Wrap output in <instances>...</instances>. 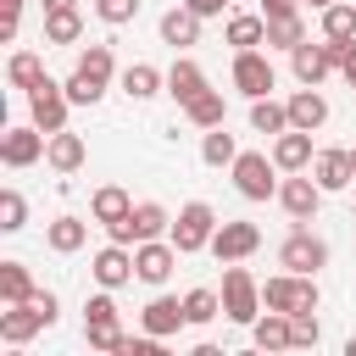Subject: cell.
Returning <instances> with one entry per match:
<instances>
[{
    "label": "cell",
    "mask_w": 356,
    "mask_h": 356,
    "mask_svg": "<svg viewBox=\"0 0 356 356\" xmlns=\"http://www.w3.org/2000/svg\"><path fill=\"white\" fill-rule=\"evenodd\" d=\"M111 72H117L111 44H89V50H78V67H72V78H67V100H72V106H95V100L106 95Z\"/></svg>",
    "instance_id": "1"
},
{
    "label": "cell",
    "mask_w": 356,
    "mask_h": 356,
    "mask_svg": "<svg viewBox=\"0 0 356 356\" xmlns=\"http://www.w3.org/2000/svg\"><path fill=\"white\" fill-rule=\"evenodd\" d=\"M261 312H267V306H261V284L250 278V267L228 261V273H222V317L239 323V328H250Z\"/></svg>",
    "instance_id": "2"
},
{
    "label": "cell",
    "mask_w": 356,
    "mask_h": 356,
    "mask_svg": "<svg viewBox=\"0 0 356 356\" xmlns=\"http://www.w3.org/2000/svg\"><path fill=\"white\" fill-rule=\"evenodd\" d=\"M228 172H234V189H239L245 200H278V184H284V178H278V161H273V156L239 150Z\"/></svg>",
    "instance_id": "3"
},
{
    "label": "cell",
    "mask_w": 356,
    "mask_h": 356,
    "mask_svg": "<svg viewBox=\"0 0 356 356\" xmlns=\"http://www.w3.org/2000/svg\"><path fill=\"white\" fill-rule=\"evenodd\" d=\"M106 234H111L117 245H139V239H161V234H172V217H167L161 200H139L128 217L106 222Z\"/></svg>",
    "instance_id": "4"
},
{
    "label": "cell",
    "mask_w": 356,
    "mask_h": 356,
    "mask_svg": "<svg viewBox=\"0 0 356 356\" xmlns=\"http://www.w3.org/2000/svg\"><path fill=\"white\" fill-rule=\"evenodd\" d=\"M211 234H217V211L206 200H189V206H178L167 239L178 245V256H195V250H211Z\"/></svg>",
    "instance_id": "5"
},
{
    "label": "cell",
    "mask_w": 356,
    "mask_h": 356,
    "mask_svg": "<svg viewBox=\"0 0 356 356\" xmlns=\"http://www.w3.org/2000/svg\"><path fill=\"white\" fill-rule=\"evenodd\" d=\"M67 111H72V100H67V83H56V78H39V83L28 89V122H33V128H44V134H61V128H67Z\"/></svg>",
    "instance_id": "6"
},
{
    "label": "cell",
    "mask_w": 356,
    "mask_h": 356,
    "mask_svg": "<svg viewBox=\"0 0 356 356\" xmlns=\"http://www.w3.org/2000/svg\"><path fill=\"white\" fill-rule=\"evenodd\" d=\"M83 339H89V350H117V345H122L111 289H100V295H89V300H83Z\"/></svg>",
    "instance_id": "7"
},
{
    "label": "cell",
    "mask_w": 356,
    "mask_h": 356,
    "mask_svg": "<svg viewBox=\"0 0 356 356\" xmlns=\"http://www.w3.org/2000/svg\"><path fill=\"white\" fill-rule=\"evenodd\" d=\"M278 267H289V273H312V278H317V273L328 267V239H317V234L300 222V228L278 245Z\"/></svg>",
    "instance_id": "8"
},
{
    "label": "cell",
    "mask_w": 356,
    "mask_h": 356,
    "mask_svg": "<svg viewBox=\"0 0 356 356\" xmlns=\"http://www.w3.org/2000/svg\"><path fill=\"white\" fill-rule=\"evenodd\" d=\"M273 83H278V72H273V61H267L261 50H234V89H239L245 100L273 95Z\"/></svg>",
    "instance_id": "9"
},
{
    "label": "cell",
    "mask_w": 356,
    "mask_h": 356,
    "mask_svg": "<svg viewBox=\"0 0 356 356\" xmlns=\"http://www.w3.org/2000/svg\"><path fill=\"white\" fill-rule=\"evenodd\" d=\"M44 150H50V134L33 128V122L0 134V161H6V167H33V161H44Z\"/></svg>",
    "instance_id": "10"
},
{
    "label": "cell",
    "mask_w": 356,
    "mask_h": 356,
    "mask_svg": "<svg viewBox=\"0 0 356 356\" xmlns=\"http://www.w3.org/2000/svg\"><path fill=\"white\" fill-rule=\"evenodd\" d=\"M278 206H284L295 222H312L317 206H323V184H317L312 172H284V184H278Z\"/></svg>",
    "instance_id": "11"
},
{
    "label": "cell",
    "mask_w": 356,
    "mask_h": 356,
    "mask_svg": "<svg viewBox=\"0 0 356 356\" xmlns=\"http://www.w3.org/2000/svg\"><path fill=\"white\" fill-rule=\"evenodd\" d=\"M261 250V228L256 222H217V234H211V256L228 267V261H245V256H256Z\"/></svg>",
    "instance_id": "12"
},
{
    "label": "cell",
    "mask_w": 356,
    "mask_h": 356,
    "mask_svg": "<svg viewBox=\"0 0 356 356\" xmlns=\"http://www.w3.org/2000/svg\"><path fill=\"white\" fill-rule=\"evenodd\" d=\"M172 267H178V245L172 239H139L134 245V278L139 284H167Z\"/></svg>",
    "instance_id": "13"
},
{
    "label": "cell",
    "mask_w": 356,
    "mask_h": 356,
    "mask_svg": "<svg viewBox=\"0 0 356 356\" xmlns=\"http://www.w3.org/2000/svg\"><path fill=\"white\" fill-rule=\"evenodd\" d=\"M89 273H95V284L100 289H122L128 278H134V245H106V250H95V261H89Z\"/></svg>",
    "instance_id": "14"
},
{
    "label": "cell",
    "mask_w": 356,
    "mask_h": 356,
    "mask_svg": "<svg viewBox=\"0 0 356 356\" xmlns=\"http://www.w3.org/2000/svg\"><path fill=\"white\" fill-rule=\"evenodd\" d=\"M184 323H189V312H184V300H178V295H156V300L139 312V328H145V334H156V339H172Z\"/></svg>",
    "instance_id": "15"
},
{
    "label": "cell",
    "mask_w": 356,
    "mask_h": 356,
    "mask_svg": "<svg viewBox=\"0 0 356 356\" xmlns=\"http://www.w3.org/2000/svg\"><path fill=\"white\" fill-rule=\"evenodd\" d=\"M284 106H289V128H306V134H317V128L328 122V100L317 95V83H300V89H295Z\"/></svg>",
    "instance_id": "16"
},
{
    "label": "cell",
    "mask_w": 356,
    "mask_h": 356,
    "mask_svg": "<svg viewBox=\"0 0 356 356\" xmlns=\"http://www.w3.org/2000/svg\"><path fill=\"white\" fill-rule=\"evenodd\" d=\"M312 134L306 128H284L278 139H273V161H278V172H306L312 167Z\"/></svg>",
    "instance_id": "17"
},
{
    "label": "cell",
    "mask_w": 356,
    "mask_h": 356,
    "mask_svg": "<svg viewBox=\"0 0 356 356\" xmlns=\"http://www.w3.org/2000/svg\"><path fill=\"white\" fill-rule=\"evenodd\" d=\"M317 184H323V195H339V189H350V150H317L312 156V167H306Z\"/></svg>",
    "instance_id": "18"
},
{
    "label": "cell",
    "mask_w": 356,
    "mask_h": 356,
    "mask_svg": "<svg viewBox=\"0 0 356 356\" xmlns=\"http://www.w3.org/2000/svg\"><path fill=\"white\" fill-rule=\"evenodd\" d=\"M39 328H50V323H44V312L28 306V300H17V306L0 312V339H6V345H28Z\"/></svg>",
    "instance_id": "19"
},
{
    "label": "cell",
    "mask_w": 356,
    "mask_h": 356,
    "mask_svg": "<svg viewBox=\"0 0 356 356\" xmlns=\"http://www.w3.org/2000/svg\"><path fill=\"white\" fill-rule=\"evenodd\" d=\"M200 22H206V17H195V11L178 0L172 11H161V44H172V50H189V44L200 39Z\"/></svg>",
    "instance_id": "20"
},
{
    "label": "cell",
    "mask_w": 356,
    "mask_h": 356,
    "mask_svg": "<svg viewBox=\"0 0 356 356\" xmlns=\"http://www.w3.org/2000/svg\"><path fill=\"white\" fill-rule=\"evenodd\" d=\"M211 83H206V72H200V61H189V56H178L172 67H167V95L178 100V106H189L195 95H206Z\"/></svg>",
    "instance_id": "21"
},
{
    "label": "cell",
    "mask_w": 356,
    "mask_h": 356,
    "mask_svg": "<svg viewBox=\"0 0 356 356\" xmlns=\"http://www.w3.org/2000/svg\"><path fill=\"white\" fill-rule=\"evenodd\" d=\"M117 83H122V95H128V100H150V95H161V89H167V72H156L150 61H128Z\"/></svg>",
    "instance_id": "22"
},
{
    "label": "cell",
    "mask_w": 356,
    "mask_h": 356,
    "mask_svg": "<svg viewBox=\"0 0 356 356\" xmlns=\"http://www.w3.org/2000/svg\"><path fill=\"white\" fill-rule=\"evenodd\" d=\"M78 39H83V11L78 6L44 11V44H78Z\"/></svg>",
    "instance_id": "23"
},
{
    "label": "cell",
    "mask_w": 356,
    "mask_h": 356,
    "mask_svg": "<svg viewBox=\"0 0 356 356\" xmlns=\"http://www.w3.org/2000/svg\"><path fill=\"white\" fill-rule=\"evenodd\" d=\"M134 211V200H128V189L122 184H100L95 195H89V217L106 228V222H117V217H128Z\"/></svg>",
    "instance_id": "24"
},
{
    "label": "cell",
    "mask_w": 356,
    "mask_h": 356,
    "mask_svg": "<svg viewBox=\"0 0 356 356\" xmlns=\"http://www.w3.org/2000/svg\"><path fill=\"white\" fill-rule=\"evenodd\" d=\"M250 339H256V350H295V339H289V312L256 317V323H250Z\"/></svg>",
    "instance_id": "25"
},
{
    "label": "cell",
    "mask_w": 356,
    "mask_h": 356,
    "mask_svg": "<svg viewBox=\"0 0 356 356\" xmlns=\"http://www.w3.org/2000/svg\"><path fill=\"white\" fill-rule=\"evenodd\" d=\"M83 156H89V145H83L78 134H67V128H61V134H50V150H44V161H50L56 172H78V167H83Z\"/></svg>",
    "instance_id": "26"
},
{
    "label": "cell",
    "mask_w": 356,
    "mask_h": 356,
    "mask_svg": "<svg viewBox=\"0 0 356 356\" xmlns=\"http://www.w3.org/2000/svg\"><path fill=\"white\" fill-rule=\"evenodd\" d=\"M222 33H228V44H234V50H256V44H267V17H250V11H234Z\"/></svg>",
    "instance_id": "27"
},
{
    "label": "cell",
    "mask_w": 356,
    "mask_h": 356,
    "mask_svg": "<svg viewBox=\"0 0 356 356\" xmlns=\"http://www.w3.org/2000/svg\"><path fill=\"white\" fill-rule=\"evenodd\" d=\"M83 239H89V222H78V217H56V222L44 228V245H50L56 256H72V250H83Z\"/></svg>",
    "instance_id": "28"
},
{
    "label": "cell",
    "mask_w": 356,
    "mask_h": 356,
    "mask_svg": "<svg viewBox=\"0 0 356 356\" xmlns=\"http://www.w3.org/2000/svg\"><path fill=\"white\" fill-rule=\"evenodd\" d=\"M250 128H256V134H267V139H278V134L289 128V106H278L273 95L250 100Z\"/></svg>",
    "instance_id": "29"
},
{
    "label": "cell",
    "mask_w": 356,
    "mask_h": 356,
    "mask_svg": "<svg viewBox=\"0 0 356 356\" xmlns=\"http://www.w3.org/2000/svg\"><path fill=\"white\" fill-rule=\"evenodd\" d=\"M184 117H189V128H200V134H206V128H222V117H228V111H222V95H217V89H206V95H195V100L184 106Z\"/></svg>",
    "instance_id": "30"
},
{
    "label": "cell",
    "mask_w": 356,
    "mask_h": 356,
    "mask_svg": "<svg viewBox=\"0 0 356 356\" xmlns=\"http://www.w3.org/2000/svg\"><path fill=\"white\" fill-rule=\"evenodd\" d=\"M184 312H189V328H206L211 317H222V289H189L184 295Z\"/></svg>",
    "instance_id": "31"
},
{
    "label": "cell",
    "mask_w": 356,
    "mask_h": 356,
    "mask_svg": "<svg viewBox=\"0 0 356 356\" xmlns=\"http://www.w3.org/2000/svg\"><path fill=\"white\" fill-rule=\"evenodd\" d=\"M300 39H306V22H300V11L267 17V44H273V50H295Z\"/></svg>",
    "instance_id": "32"
},
{
    "label": "cell",
    "mask_w": 356,
    "mask_h": 356,
    "mask_svg": "<svg viewBox=\"0 0 356 356\" xmlns=\"http://www.w3.org/2000/svg\"><path fill=\"white\" fill-rule=\"evenodd\" d=\"M234 156H239L234 134H228V128H206V139H200V161H206V167H234Z\"/></svg>",
    "instance_id": "33"
},
{
    "label": "cell",
    "mask_w": 356,
    "mask_h": 356,
    "mask_svg": "<svg viewBox=\"0 0 356 356\" xmlns=\"http://www.w3.org/2000/svg\"><path fill=\"white\" fill-rule=\"evenodd\" d=\"M28 295H33L28 267H22V261H0V300H6V306H17V300H28Z\"/></svg>",
    "instance_id": "34"
},
{
    "label": "cell",
    "mask_w": 356,
    "mask_h": 356,
    "mask_svg": "<svg viewBox=\"0 0 356 356\" xmlns=\"http://www.w3.org/2000/svg\"><path fill=\"white\" fill-rule=\"evenodd\" d=\"M6 78H11V89H33V83L44 78V61H39L33 50H17V56L6 61Z\"/></svg>",
    "instance_id": "35"
},
{
    "label": "cell",
    "mask_w": 356,
    "mask_h": 356,
    "mask_svg": "<svg viewBox=\"0 0 356 356\" xmlns=\"http://www.w3.org/2000/svg\"><path fill=\"white\" fill-rule=\"evenodd\" d=\"M323 33H328V39H356V6H350V0H334V6L323 11Z\"/></svg>",
    "instance_id": "36"
},
{
    "label": "cell",
    "mask_w": 356,
    "mask_h": 356,
    "mask_svg": "<svg viewBox=\"0 0 356 356\" xmlns=\"http://www.w3.org/2000/svg\"><path fill=\"white\" fill-rule=\"evenodd\" d=\"M0 228H6V234H22V228H28V200H22L17 189H0Z\"/></svg>",
    "instance_id": "37"
},
{
    "label": "cell",
    "mask_w": 356,
    "mask_h": 356,
    "mask_svg": "<svg viewBox=\"0 0 356 356\" xmlns=\"http://www.w3.org/2000/svg\"><path fill=\"white\" fill-rule=\"evenodd\" d=\"M289 339H295V350H312V345L323 339V323H317V312H289Z\"/></svg>",
    "instance_id": "38"
},
{
    "label": "cell",
    "mask_w": 356,
    "mask_h": 356,
    "mask_svg": "<svg viewBox=\"0 0 356 356\" xmlns=\"http://www.w3.org/2000/svg\"><path fill=\"white\" fill-rule=\"evenodd\" d=\"M139 6H145V0H95V17L111 22V28H122V22L139 17Z\"/></svg>",
    "instance_id": "39"
},
{
    "label": "cell",
    "mask_w": 356,
    "mask_h": 356,
    "mask_svg": "<svg viewBox=\"0 0 356 356\" xmlns=\"http://www.w3.org/2000/svg\"><path fill=\"white\" fill-rule=\"evenodd\" d=\"M28 306H39V312H44V323H56V295H50V289H33V295H28Z\"/></svg>",
    "instance_id": "40"
},
{
    "label": "cell",
    "mask_w": 356,
    "mask_h": 356,
    "mask_svg": "<svg viewBox=\"0 0 356 356\" xmlns=\"http://www.w3.org/2000/svg\"><path fill=\"white\" fill-rule=\"evenodd\" d=\"M184 6H189L195 17H222V11H228V0H184Z\"/></svg>",
    "instance_id": "41"
},
{
    "label": "cell",
    "mask_w": 356,
    "mask_h": 356,
    "mask_svg": "<svg viewBox=\"0 0 356 356\" xmlns=\"http://www.w3.org/2000/svg\"><path fill=\"white\" fill-rule=\"evenodd\" d=\"M284 11H300V0H261V17H284Z\"/></svg>",
    "instance_id": "42"
},
{
    "label": "cell",
    "mask_w": 356,
    "mask_h": 356,
    "mask_svg": "<svg viewBox=\"0 0 356 356\" xmlns=\"http://www.w3.org/2000/svg\"><path fill=\"white\" fill-rule=\"evenodd\" d=\"M339 78H345V83H350V89H356V44H350V50H345V61H339Z\"/></svg>",
    "instance_id": "43"
},
{
    "label": "cell",
    "mask_w": 356,
    "mask_h": 356,
    "mask_svg": "<svg viewBox=\"0 0 356 356\" xmlns=\"http://www.w3.org/2000/svg\"><path fill=\"white\" fill-rule=\"evenodd\" d=\"M39 6H44V11H56V6H78V0H39Z\"/></svg>",
    "instance_id": "44"
},
{
    "label": "cell",
    "mask_w": 356,
    "mask_h": 356,
    "mask_svg": "<svg viewBox=\"0 0 356 356\" xmlns=\"http://www.w3.org/2000/svg\"><path fill=\"white\" fill-rule=\"evenodd\" d=\"M306 6H317V11H328V6H334V0H306Z\"/></svg>",
    "instance_id": "45"
},
{
    "label": "cell",
    "mask_w": 356,
    "mask_h": 356,
    "mask_svg": "<svg viewBox=\"0 0 356 356\" xmlns=\"http://www.w3.org/2000/svg\"><path fill=\"white\" fill-rule=\"evenodd\" d=\"M345 356H356V339H345Z\"/></svg>",
    "instance_id": "46"
},
{
    "label": "cell",
    "mask_w": 356,
    "mask_h": 356,
    "mask_svg": "<svg viewBox=\"0 0 356 356\" xmlns=\"http://www.w3.org/2000/svg\"><path fill=\"white\" fill-rule=\"evenodd\" d=\"M350 172H356V145H350Z\"/></svg>",
    "instance_id": "47"
},
{
    "label": "cell",
    "mask_w": 356,
    "mask_h": 356,
    "mask_svg": "<svg viewBox=\"0 0 356 356\" xmlns=\"http://www.w3.org/2000/svg\"><path fill=\"white\" fill-rule=\"evenodd\" d=\"M350 211H356V206H350Z\"/></svg>",
    "instance_id": "48"
}]
</instances>
